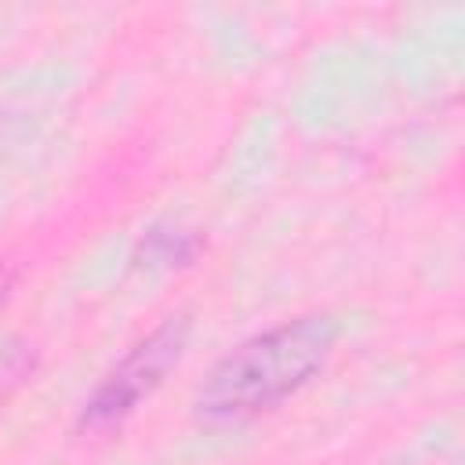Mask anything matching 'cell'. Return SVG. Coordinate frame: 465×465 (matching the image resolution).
I'll return each mask as SVG.
<instances>
[{
    "label": "cell",
    "instance_id": "obj_1",
    "mask_svg": "<svg viewBox=\"0 0 465 465\" xmlns=\"http://www.w3.org/2000/svg\"><path fill=\"white\" fill-rule=\"evenodd\" d=\"M338 334L341 327L331 312H305L251 334L229 349L196 385V418L225 425L280 407L327 367Z\"/></svg>",
    "mask_w": 465,
    "mask_h": 465
},
{
    "label": "cell",
    "instance_id": "obj_2",
    "mask_svg": "<svg viewBox=\"0 0 465 465\" xmlns=\"http://www.w3.org/2000/svg\"><path fill=\"white\" fill-rule=\"evenodd\" d=\"M189 334H193V320L185 312H178V316L160 320L145 338H138L109 367V374L98 381V389L87 396L80 429L102 432V429L120 425L127 414H134L138 403L149 400L163 385V378L182 363Z\"/></svg>",
    "mask_w": 465,
    "mask_h": 465
}]
</instances>
